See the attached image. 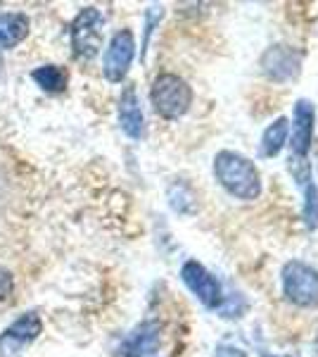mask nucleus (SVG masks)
Listing matches in <instances>:
<instances>
[{"label": "nucleus", "mask_w": 318, "mask_h": 357, "mask_svg": "<svg viewBox=\"0 0 318 357\" xmlns=\"http://www.w3.org/2000/svg\"><path fill=\"white\" fill-rule=\"evenodd\" d=\"M136 57V36L131 29H121L109 41L105 57H102V74L109 84H121L131 69V62Z\"/></svg>", "instance_id": "6"}, {"label": "nucleus", "mask_w": 318, "mask_h": 357, "mask_svg": "<svg viewBox=\"0 0 318 357\" xmlns=\"http://www.w3.org/2000/svg\"><path fill=\"white\" fill-rule=\"evenodd\" d=\"M0 77H3V57H0Z\"/></svg>", "instance_id": "17"}, {"label": "nucleus", "mask_w": 318, "mask_h": 357, "mask_svg": "<svg viewBox=\"0 0 318 357\" xmlns=\"http://www.w3.org/2000/svg\"><path fill=\"white\" fill-rule=\"evenodd\" d=\"M216 181L238 200H257L262 195V174L250 158L233 151H221L214 158Z\"/></svg>", "instance_id": "1"}, {"label": "nucleus", "mask_w": 318, "mask_h": 357, "mask_svg": "<svg viewBox=\"0 0 318 357\" xmlns=\"http://www.w3.org/2000/svg\"><path fill=\"white\" fill-rule=\"evenodd\" d=\"M105 17L97 8H84L72 22V50L79 60H93L102 48Z\"/></svg>", "instance_id": "4"}, {"label": "nucleus", "mask_w": 318, "mask_h": 357, "mask_svg": "<svg viewBox=\"0 0 318 357\" xmlns=\"http://www.w3.org/2000/svg\"><path fill=\"white\" fill-rule=\"evenodd\" d=\"M287 136H290V122L287 117H278L273 124L266 126L264 136H262V155L264 158H276L287 143Z\"/></svg>", "instance_id": "13"}, {"label": "nucleus", "mask_w": 318, "mask_h": 357, "mask_svg": "<svg viewBox=\"0 0 318 357\" xmlns=\"http://www.w3.org/2000/svg\"><path fill=\"white\" fill-rule=\"evenodd\" d=\"M150 100H152L154 112L161 119H169L171 122V119H181L190 110V105H193V89L178 74L164 72L154 77L152 89H150Z\"/></svg>", "instance_id": "2"}, {"label": "nucleus", "mask_w": 318, "mask_h": 357, "mask_svg": "<svg viewBox=\"0 0 318 357\" xmlns=\"http://www.w3.org/2000/svg\"><path fill=\"white\" fill-rule=\"evenodd\" d=\"M259 65H262V72L271 79V82L285 84V82L297 79V74L302 72V53L290 48V45H283V43L271 45V48L262 55Z\"/></svg>", "instance_id": "7"}, {"label": "nucleus", "mask_w": 318, "mask_h": 357, "mask_svg": "<svg viewBox=\"0 0 318 357\" xmlns=\"http://www.w3.org/2000/svg\"><path fill=\"white\" fill-rule=\"evenodd\" d=\"M314 126H316V110L314 102L299 98L294 102L292 114V134H290V148L292 158H306L311 151V141H314Z\"/></svg>", "instance_id": "9"}, {"label": "nucleus", "mask_w": 318, "mask_h": 357, "mask_svg": "<svg viewBox=\"0 0 318 357\" xmlns=\"http://www.w3.org/2000/svg\"><path fill=\"white\" fill-rule=\"evenodd\" d=\"M119 126L126 136L138 141L145 136V117L141 110V100H138L136 86H126L119 98Z\"/></svg>", "instance_id": "11"}, {"label": "nucleus", "mask_w": 318, "mask_h": 357, "mask_svg": "<svg viewBox=\"0 0 318 357\" xmlns=\"http://www.w3.org/2000/svg\"><path fill=\"white\" fill-rule=\"evenodd\" d=\"M31 79L45 91V93H62V91L67 89V82H69L65 67H57V65L36 67L31 72Z\"/></svg>", "instance_id": "14"}, {"label": "nucleus", "mask_w": 318, "mask_h": 357, "mask_svg": "<svg viewBox=\"0 0 318 357\" xmlns=\"http://www.w3.org/2000/svg\"><path fill=\"white\" fill-rule=\"evenodd\" d=\"M13 293H15V276L10 269L0 267V301H10Z\"/></svg>", "instance_id": "16"}, {"label": "nucleus", "mask_w": 318, "mask_h": 357, "mask_svg": "<svg viewBox=\"0 0 318 357\" xmlns=\"http://www.w3.org/2000/svg\"><path fill=\"white\" fill-rule=\"evenodd\" d=\"M43 331V319L38 312H24L0 333V355H17L31 345Z\"/></svg>", "instance_id": "8"}, {"label": "nucleus", "mask_w": 318, "mask_h": 357, "mask_svg": "<svg viewBox=\"0 0 318 357\" xmlns=\"http://www.w3.org/2000/svg\"><path fill=\"white\" fill-rule=\"evenodd\" d=\"M159 324L157 321H143L133 329L119 345V357H148L159 345Z\"/></svg>", "instance_id": "10"}, {"label": "nucleus", "mask_w": 318, "mask_h": 357, "mask_svg": "<svg viewBox=\"0 0 318 357\" xmlns=\"http://www.w3.org/2000/svg\"><path fill=\"white\" fill-rule=\"evenodd\" d=\"M29 36V17L24 13H0V50L19 45Z\"/></svg>", "instance_id": "12"}, {"label": "nucleus", "mask_w": 318, "mask_h": 357, "mask_svg": "<svg viewBox=\"0 0 318 357\" xmlns=\"http://www.w3.org/2000/svg\"><path fill=\"white\" fill-rule=\"evenodd\" d=\"M304 191V224L309 229H316L318 227V188L314 183V178L309 181L299 183Z\"/></svg>", "instance_id": "15"}, {"label": "nucleus", "mask_w": 318, "mask_h": 357, "mask_svg": "<svg viewBox=\"0 0 318 357\" xmlns=\"http://www.w3.org/2000/svg\"><path fill=\"white\" fill-rule=\"evenodd\" d=\"M181 279L188 286L198 301L205 305L207 310H223V289L218 279L214 276L205 264L198 260H188L181 267Z\"/></svg>", "instance_id": "5"}, {"label": "nucleus", "mask_w": 318, "mask_h": 357, "mask_svg": "<svg viewBox=\"0 0 318 357\" xmlns=\"http://www.w3.org/2000/svg\"><path fill=\"white\" fill-rule=\"evenodd\" d=\"M283 296L297 307H318V269L302 260L283 264Z\"/></svg>", "instance_id": "3"}]
</instances>
